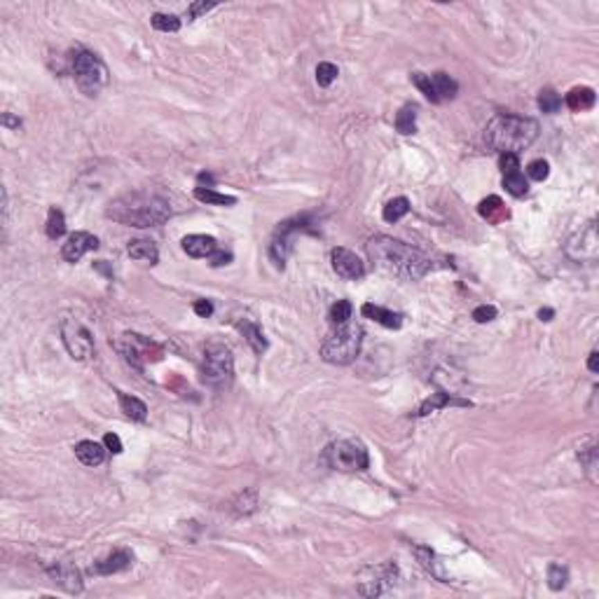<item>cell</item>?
<instances>
[{"instance_id": "6da1fadb", "label": "cell", "mask_w": 599, "mask_h": 599, "mask_svg": "<svg viewBox=\"0 0 599 599\" xmlns=\"http://www.w3.org/2000/svg\"><path fill=\"white\" fill-rule=\"evenodd\" d=\"M368 253L377 262V267L391 271V274H396L405 281L422 279V276H426L436 267L433 260L426 253L391 237H375L368 244Z\"/></svg>"}, {"instance_id": "7a4b0ae2", "label": "cell", "mask_w": 599, "mask_h": 599, "mask_svg": "<svg viewBox=\"0 0 599 599\" xmlns=\"http://www.w3.org/2000/svg\"><path fill=\"white\" fill-rule=\"evenodd\" d=\"M106 215L110 220L129 227H157L171 218V206L164 197L147 195V193H132L122 195L108 204Z\"/></svg>"}, {"instance_id": "3957f363", "label": "cell", "mask_w": 599, "mask_h": 599, "mask_svg": "<svg viewBox=\"0 0 599 599\" xmlns=\"http://www.w3.org/2000/svg\"><path fill=\"white\" fill-rule=\"evenodd\" d=\"M539 136V122L520 115H497L485 129V141L499 155H520Z\"/></svg>"}, {"instance_id": "277c9868", "label": "cell", "mask_w": 599, "mask_h": 599, "mask_svg": "<svg viewBox=\"0 0 599 599\" xmlns=\"http://www.w3.org/2000/svg\"><path fill=\"white\" fill-rule=\"evenodd\" d=\"M361 344H363L361 325L347 321V323L337 325L335 330H330L325 335L323 344H321V356H323L325 363H332V366H349L361 354Z\"/></svg>"}, {"instance_id": "5b68a950", "label": "cell", "mask_w": 599, "mask_h": 599, "mask_svg": "<svg viewBox=\"0 0 599 599\" xmlns=\"http://www.w3.org/2000/svg\"><path fill=\"white\" fill-rule=\"evenodd\" d=\"M71 71L78 87L87 96H96L108 84V68L96 54L78 47L71 52Z\"/></svg>"}, {"instance_id": "8992f818", "label": "cell", "mask_w": 599, "mask_h": 599, "mask_svg": "<svg viewBox=\"0 0 599 599\" xmlns=\"http://www.w3.org/2000/svg\"><path fill=\"white\" fill-rule=\"evenodd\" d=\"M202 377L208 386L215 391H225L230 388L234 379V358L227 344L222 342H208L204 347V366Z\"/></svg>"}, {"instance_id": "52a82bcc", "label": "cell", "mask_w": 599, "mask_h": 599, "mask_svg": "<svg viewBox=\"0 0 599 599\" xmlns=\"http://www.w3.org/2000/svg\"><path fill=\"white\" fill-rule=\"evenodd\" d=\"M325 464L335 471L354 473V471H366L370 466V454L368 447L356 438H344V440H335L325 447L323 452Z\"/></svg>"}, {"instance_id": "ba28073f", "label": "cell", "mask_w": 599, "mask_h": 599, "mask_svg": "<svg viewBox=\"0 0 599 599\" xmlns=\"http://www.w3.org/2000/svg\"><path fill=\"white\" fill-rule=\"evenodd\" d=\"M117 349H120V354L125 356V361L129 366H134L136 370H143L145 363L162 361V356H164V349L159 347L157 342H152V339H147L143 335H136V332L122 335V339L117 342Z\"/></svg>"}, {"instance_id": "9c48e42d", "label": "cell", "mask_w": 599, "mask_h": 599, "mask_svg": "<svg viewBox=\"0 0 599 599\" xmlns=\"http://www.w3.org/2000/svg\"><path fill=\"white\" fill-rule=\"evenodd\" d=\"M398 580V566L393 562H382V564L366 566L358 573V592L363 597H379Z\"/></svg>"}, {"instance_id": "30bf717a", "label": "cell", "mask_w": 599, "mask_h": 599, "mask_svg": "<svg viewBox=\"0 0 599 599\" xmlns=\"http://www.w3.org/2000/svg\"><path fill=\"white\" fill-rule=\"evenodd\" d=\"M61 337H64L68 354L75 358V361H87L94 354V337H91V332L80 321L75 319L61 321Z\"/></svg>"}, {"instance_id": "8fae6325", "label": "cell", "mask_w": 599, "mask_h": 599, "mask_svg": "<svg viewBox=\"0 0 599 599\" xmlns=\"http://www.w3.org/2000/svg\"><path fill=\"white\" fill-rule=\"evenodd\" d=\"M566 253L576 262H595L599 256V239H597V225L590 220L578 234H573L566 244Z\"/></svg>"}, {"instance_id": "7c38bea8", "label": "cell", "mask_w": 599, "mask_h": 599, "mask_svg": "<svg viewBox=\"0 0 599 599\" xmlns=\"http://www.w3.org/2000/svg\"><path fill=\"white\" fill-rule=\"evenodd\" d=\"M302 227H307L305 218H295V220L281 222V225L276 227V234H274V239H271V244H269V258L279 269H283V265H286L288 253H290V249H293V237L302 230Z\"/></svg>"}, {"instance_id": "4fadbf2b", "label": "cell", "mask_w": 599, "mask_h": 599, "mask_svg": "<svg viewBox=\"0 0 599 599\" xmlns=\"http://www.w3.org/2000/svg\"><path fill=\"white\" fill-rule=\"evenodd\" d=\"M330 262H332V269L337 271V276H342V279H347V281H358L366 276V265H363L361 258H358L354 251L342 249V246L330 251Z\"/></svg>"}, {"instance_id": "5bb4252c", "label": "cell", "mask_w": 599, "mask_h": 599, "mask_svg": "<svg viewBox=\"0 0 599 599\" xmlns=\"http://www.w3.org/2000/svg\"><path fill=\"white\" fill-rule=\"evenodd\" d=\"M499 166H501V174H503V188L508 190L512 197H524L529 193V183L520 171V162H517L515 155H501Z\"/></svg>"}, {"instance_id": "9a60e30c", "label": "cell", "mask_w": 599, "mask_h": 599, "mask_svg": "<svg viewBox=\"0 0 599 599\" xmlns=\"http://www.w3.org/2000/svg\"><path fill=\"white\" fill-rule=\"evenodd\" d=\"M96 249H98V239L94 237V234L73 232L71 237H68V242L61 246V258H64L66 262H78L84 253L96 251Z\"/></svg>"}, {"instance_id": "2e32d148", "label": "cell", "mask_w": 599, "mask_h": 599, "mask_svg": "<svg viewBox=\"0 0 599 599\" xmlns=\"http://www.w3.org/2000/svg\"><path fill=\"white\" fill-rule=\"evenodd\" d=\"M47 573H49V578H52L54 583H59L64 590L82 592V576H80V571L71 562H57V564L49 566Z\"/></svg>"}, {"instance_id": "e0dca14e", "label": "cell", "mask_w": 599, "mask_h": 599, "mask_svg": "<svg viewBox=\"0 0 599 599\" xmlns=\"http://www.w3.org/2000/svg\"><path fill=\"white\" fill-rule=\"evenodd\" d=\"M132 564H134V555L122 548V551H115V553H110L108 557L98 560L96 564L91 566V571L98 573V576H110V573L127 571Z\"/></svg>"}, {"instance_id": "ac0fdd59", "label": "cell", "mask_w": 599, "mask_h": 599, "mask_svg": "<svg viewBox=\"0 0 599 599\" xmlns=\"http://www.w3.org/2000/svg\"><path fill=\"white\" fill-rule=\"evenodd\" d=\"M181 244L190 258H211L218 251V242L208 234H188Z\"/></svg>"}, {"instance_id": "d6986e66", "label": "cell", "mask_w": 599, "mask_h": 599, "mask_svg": "<svg viewBox=\"0 0 599 599\" xmlns=\"http://www.w3.org/2000/svg\"><path fill=\"white\" fill-rule=\"evenodd\" d=\"M452 405H454V407H471L473 403H471V400H466V398H456V396H452V393L438 391V393H431V398L424 400L417 415H419V417H426V415H431V412L440 410V407H452Z\"/></svg>"}, {"instance_id": "ffe728a7", "label": "cell", "mask_w": 599, "mask_h": 599, "mask_svg": "<svg viewBox=\"0 0 599 599\" xmlns=\"http://www.w3.org/2000/svg\"><path fill=\"white\" fill-rule=\"evenodd\" d=\"M361 314H363L366 319L377 321V323H382L384 328H391V330H398L400 325H403V314L391 312V310H384V307L373 305V302H366V305L361 307Z\"/></svg>"}, {"instance_id": "44dd1931", "label": "cell", "mask_w": 599, "mask_h": 599, "mask_svg": "<svg viewBox=\"0 0 599 599\" xmlns=\"http://www.w3.org/2000/svg\"><path fill=\"white\" fill-rule=\"evenodd\" d=\"M478 213L483 215L487 222H492V225H499V222H503V220L510 218L508 206H506L501 197H497V195H492V197H487V199L480 202Z\"/></svg>"}, {"instance_id": "7402d4cb", "label": "cell", "mask_w": 599, "mask_h": 599, "mask_svg": "<svg viewBox=\"0 0 599 599\" xmlns=\"http://www.w3.org/2000/svg\"><path fill=\"white\" fill-rule=\"evenodd\" d=\"M75 456L80 459V464H84V466H101L103 459H106V445L94 442V440H82L75 445Z\"/></svg>"}, {"instance_id": "603a6c76", "label": "cell", "mask_w": 599, "mask_h": 599, "mask_svg": "<svg viewBox=\"0 0 599 599\" xmlns=\"http://www.w3.org/2000/svg\"><path fill=\"white\" fill-rule=\"evenodd\" d=\"M237 328L244 332V337H246V342L251 344V349L256 351V354H265V351H267V339H265V332H262V328L258 323H253V321H249V319H244V321H237Z\"/></svg>"}, {"instance_id": "cb8c5ba5", "label": "cell", "mask_w": 599, "mask_h": 599, "mask_svg": "<svg viewBox=\"0 0 599 599\" xmlns=\"http://www.w3.org/2000/svg\"><path fill=\"white\" fill-rule=\"evenodd\" d=\"M597 94L595 89L590 87H573L569 94H566V108L573 110V113H585L595 106Z\"/></svg>"}, {"instance_id": "d4e9b609", "label": "cell", "mask_w": 599, "mask_h": 599, "mask_svg": "<svg viewBox=\"0 0 599 599\" xmlns=\"http://www.w3.org/2000/svg\"><path fill=\"white\" fill-rule=\"evenodd\" d=\"M127 251L134 260H145L150 265H155L159 260V251H157L155 242H150V239H134V242H129Z\"/></svg>"}, {"instance_id": "484cf974", "label": "cell", "mask_w": 599, "mask_h": 599, "mask_svg": "<svg viewBox=\"0 0 599 599\" xmlns=\"http://www.w3.org/2000/svg\"><path fill=\"white\" fill-rule=\"evenodd\" d=\"M431 82H433V89H436V96L438 101H445V98H454L456 91H459V84H456V80H452L447 75V73L438 71L431 75Z\"/></svg>"}, {"instance_id": "4316f807", "label": "cell", "mask_w": 599, "mask_h": 599, "mask_svg": "<svg viewBox=\"0 0 599 599\" xmlns=\"http://www.w3.org/2000/svg\"><path fill=\"white\" fill-rule=\"evenodd\" d=\"M195 199H199L204 204H213V206H234V204H237V197L220 195V193H215L213 188H204V185L195 188Z\"/></svg>"}, {"instance_id": "83f0119b", "label": "cell", "mask_w": 599, "mask_h": 599, "mask_svg": "<svg viewBox=\"0 0 599 599\" xmlns=\"http://www.w3.org/2000/svg\"><path fill=\"white\" fill-rule=\"evenodd\" d=\"M120 407L127 417L136 419V422H145L147 417V407L141 398L136 396H129V393H120Z\"/></svg>"}, {"instance_id": "f1b7e54d", "label": "cell", "mask_w": 599, "mask_h": 599, "mask_svg": "<svg viewBox=\"0 0 599 599\" xmlns=\"http://www.w3.org/2000/svg\"><path fill=\"white\" fill-rule=\"evenodd\" d=\"M45 232H47L49 239H54V242L66 234V218H64V211H61V208H57V206L49 208Z\"/></svg>"}, {"instance_id": "f546056e", "label": "cell", "mask_w": 599, "mask_h": 599, "mask_svg": "<svg viewBox=\"0 0 599 599\" xmlns=\"http://www.w3.org/2000/svg\"><path fill=\"white\" fill-rule=\"evenodd\" d=\"M407 213H410V199H407V197H396V199H391L384 206L382 218H384L386 222H398Z\"/></svg>"}, {"instance_id": "4dcf8cb0", "label": "cell", "mask_w": 599, "mask_h": 599, "mask_svg": "<svg viewBox=\"0 0 599 599\" xmlns=\"http://www.w3.org/2000/svg\"><path fill=\"white\" fill-rule=\"evenodd\" d=\"M396 129L400 134H415L417 132V108L403 106L396 115Z\"/></svg>"}, {"instance_id": "1f68e13d", "label": "cell", "mask_w": 599, "mask_h": 599, "mask_svg": "<svg viewBox=\"0 0 599 599\" xmlns=\"http://www.w3.org/2000/svg\"><path fill=\"white\" fill-rule=\"evenodd\" d=\"M566 583H569V569H566L564 564L553 562V564L548 566V585H551V590H562Z\"/></svg>"}, {"instance_id": "d6a6232c", "label": "cell", "mask_w": 599, "mask_h": 599, "mask_svg": "<svg viewBox=\"0 0 599 599\" xmlns=\"http://www.w3.org/2000/svg\"><path fill=\"white\" fill-rule=\"evenodd\" d=\"M152 28L162 30V33H176V30H181V19H178L176 15H162V12H157V15H152Z\"/></svg>"}, {"instance_id": "836d02e7", "label": "cell", "mask_w": 599, "mask_h": 599, "mask_svg": "<svg viewBox=\"0 0 599 599\" xmlns=\"http://www.w3.org/2000/svg\"><path fill=\"white\" fill-rule=\"evenodd\" d=\"M351 312H354V307H351L349 300H337L335 305L330 307L328 319H330L332 325H342V323H347V321L351 319Z\"/></svg>"}, {"instance_id": "e575fe53", "label": "cell", "mask_w": 599, "mask_h": 599, "mask_svg": "<svg viewBox=\"0 0 599 599\" xmlns=\"http://www.w3.org/2000/svg\"><path fill=\"white\" fill-rule=\"evenodd\" d=\"M560 106H562V98H560L557 91L551 89V87L541 89V94H539V108L543 110V113L553 115V113H557Z\"/></svg>"}, {"instance_id": "d590c367", "label": "cell", "mask_w": 599, "mask_h": 599, "mask_svg": "<svg viewBox=\"0 0 599 599\" xmlns=\"http://www.w3.org/2000/svg\"><path fill=\"white\" fill-rule=\"evenodd\" d=\"M339 71L335 64H330V61H321V64L316 66V82L321 84V87H330L332 82L337 80Z\"/></svg>"}, {"instance_id": "8d00e7d4", "label": "cell", "mask_w": 599, "mask_h": 599, "mask_svg": "<svg viewBox=\"0 0 599 599\" xmlns=\"http://www.w3.org/2000/svg\"><path fill=\"white\" fill-rule=\"evenodd\" d=\"M412 84L422 91V94L429 98L431 103H440L436 96V89H433V82H431V75H424V73H412Z\"/></svg>"}, {"instance_id": "74e56055", "label": "cell", "mask_w": 599, "mask_h": 599, "mask_svg": "<svg viewBox=\"0 0 599 599\" xmlns=\"http://www.w3.org/2000/svg\"><path fill=\"white\" fill-rule=\"evenodd\" d=\"M417 555H419V562H422V564H424L431 573H433L436 578L445 580V573L440 571V566H438L436 555H433V551H431V548H417ZM445 583H447V580H445Z\"/></svg>"}, {"instance_id": "f35d334b", "label": "cell", "mask_w": 599, "mask_h": 599, "mask_svg": "<svg viewBox=\"0 0 599 599\" xmlns=\"http://www.w3.org/2000/svg\"><path fill=\"white\" fill-rule=\"evenodd\" d=\"M527 176L536 183H543L551 176V164H548L546 159H534V162H529L527 166Z\"/></svg>"}, {"instance_id": "ab89813d", "label": "cell", "mask_w": 599, "mask_h": 599, "mask_svg": "<svg viewBox=\"0 0 599 599\" xmlns=\"http://www.w3.org/2000/svg\"><path fill=\"white\" fill-rule=\"evenodd\" d=\"M578 459L583 461L585 471L592 473L597 468V447L592 445V447H588V449H578Z\"/></svg>"}, {"instance_id": "60d3db41", "label": "cell", "mask_w": 599, "mask_h": 599, "mask_svg": "<svg viewBox=\"0 0 599 599\" xmlns=\"http://www.w3.org/2000/svg\"><path fill=\"white\" fill-rule=\"evenodd\" d=\"M473 319L478 321V323H490V321L497 319V307L492 305H480L473 310Z\"/></svg>"}, {"instance_id": "b9f144b4", "label": "cell", "mask_w": 599, "mask_h": 599, "mask_svg": "<svg viewBox=\"0 0 599 599\" xmlns=\"http://www.w3.org/2000/svg\"><path fill=\"white\" fill-rule=\"evenodd\" d=\"M103 445H106V449L108 452H113V454H120L122 449V440H120V436H115V433H106V438H103Z\"/></svg>"}, {"instance_id": "7bdbcfd3", "label": "cell", "mask_w": 599, "mask_h": 599, "mask_svg": "<svg viewBox=\"0 0 599 599\" xmlns=\"http://www.w3.org/2000/svg\"><path fill=\"white\" fill-rule=\"evenodd\" d=\"M213 8H215V3H193V5H190V10H188V17H190V19H197L199 15H204V12H208Z\"/></svg>"}, {"instance_id": "ee69618b", "label": "cell", "mask_w": 599, "mask_h": 599, "mask_svg": "<svg viewBox=\"0 0 599 599\" xmlns=\"http://www.w3.org/2000/svg\"><path fill=\"white\" fill-rule=\"evenodd\" d=\"M195 314H197V316H202V319L211 316V314H213V305H211L208 300H197V302H195Z\"/></svg>"}, {"instance_id": "f6af8a7d", "label": "cell", "mask_w": 599, "mask_h": 599, "mask_svg": "<svg viewBox=\"0 0 599 599\" xmlns=\"http://www.w3.org/2000/svg\"><path fill=\"white\" fill-rule=\"evenodd\" d=\"M230 260H232L230 253H222V251H215L213 256H211V265H213V267H222V265H227Z\"/></svg>"}, {"instance_id": "bcb514c9", "label": "cell", "mask_w": 599, "mask_h": 599, "mask_svg": "<svg viewBox=\"0 0 599 599\" xmlns=\"http://www.w3.org/2000/svg\"><path fill=\"white\" fill-rule=\"evenodd\" d=\"M3 125L8 127V129H19V127H21V120H17V117H12L10 113H5V115H3Z\"/></svg>"}, {"instance_id": "7dc6e473", "label": "cell", "mask_w": 599, "mask_h": 599, "mask_svg": "<svg viewBox=\"0 0 599 599\" xmlns=\"http://www.w3.org/2000/svg\"><path fill=\"white\" fill-rule=\"evenodd\" d=\"M588 368L592 370V373H597V370H599V354H597V351H592V354H590V358H588Z\"/></svg>"}, {"instance_id": "c3c4849f", "label": "cell", "mask_w": 599, "mask_h": 599, "mask_svg": "<svg viewBox=\"0 0 599 599\" xmlns=\"http://www.w3.org/2000/svg\"><path fill=\"white\" fill-rule=\"evenodd\" d=\"M553 316H555V312L548 310V307H546V310H539V319L541 321H553Z\"/></svg>"}, {"instance_id": "681fc988", "label": "cell", "mask_w": 599, "mask_h": 599, "mask_svg": "<svg viewBox=\"0 0 599 599\" xmlns=\"http://www.w3.org/2000/svg\"><path fill=\"white\" fill-rule=\"evenodd\" d=\"M199 183H208V185H213V176H208V174H199Z\"/></svg>"}]
</instances>
